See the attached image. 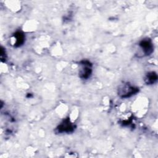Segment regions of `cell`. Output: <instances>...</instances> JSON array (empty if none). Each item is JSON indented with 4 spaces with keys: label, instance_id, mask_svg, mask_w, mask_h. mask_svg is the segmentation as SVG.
<instances>
[{
    "label": "cell",
    "instance_id": "obj_3",
    "mask_svg": "<svg viewBox=\"0 0 158 158\" xmlns=\"http://www.w3.org/2000/svg\"><path fill=\"white\" fill-rule=\"evenodd\" d=\"M139 46L143 50V52L146 55L151 54L153 51V46L152 41L149 39H144L142 40L139 43Z\"/></svg>",
    "mask_w": 158,
    "mask_h": 158
},
{
    "label": "cell",
    "instance_id": "obj_4",
    "mask_svg": "<svg viewBox=\"0 0 158 158\" xmlns=\"http://www.w3.org/2000/svg\"><path fill=\"white\" fill-rule=\"evenodd\" d=\"M120 91V94H122V98H128L131 96L135 94L138 91V89L134 86H131L130 85H126Z\"/></svg>",
    "mask_w": 158,
    "mask_h": 158
},
{
    "label": "cell",
    "instance_id": "obj_7",
    "mask_svg": "<svg viewBox=\"0 0 158 158\" xmlns=\"http://www.w3.org/2000/svg\"><path fill=\"white\" fill-rule=\"evenodd\" d=\"M1 59L2 61H4L6 60V52L2 47L1 48Z\"/></svg>",
    "mask_w": 158,
    "mask_h": 158
},
{
    "label": "cell",
    "instance_id": "obj_1",
    "mask_svg": "<svg viewBox=\"0 0 158 158\" xmlns=\"http://www.w3.org/2000/svg\"><path fill=\"white\" fill-rule=\"evenodd\" d=\"M81 64L83 67L80 72V77L82 78H88L91 74L92 64L89 61L87 60H83L81 61Z\"/></svg>",
    "mask_w": 158,
    "mask_h": 158
},
{
    "label": "cell",
    "instance_id": "obj_5",
    "mask_svg": "<svg viewBox=\"0 0 158 158\" xmlns=\"http://www.w3.org/2000/svg\"><path fill=\"white\" fill-rule=\"evenodd\" d=\"M14 36L15 39V46L18 47L22 45L25 41V36L23 33L21 31H17L14 33Z\"/></svg>",
    "mask_w": 158,
    "mask_h": 158
},
{
    "label": "cell",
    "instance_id": "obj_2",
    "mask_svg": "<svg viewBox=\"0 0 158 158\" xmlns=\"http://www.w3.org/2000/svg\"><path fill=\"white\" fill-rule=\"evenodd\" d=\"M75 129V125L70 122L69 118H66L57 127L59 133H70Z\"/></svg>",
    "mask_w": 158,
    "mask_h": 158
},
{
    "label": "cell",
    "instance_id": "obj_6",
    "mask_svg": "<svg viewBox=\"0 0 158 158\" xmlns=\"http://www.w3.org/2000/svg\"><path fill=\"white\" fill-rule=\"evenodd\" d=\"M157 80V75L154 72H149L145 78V81L148 85L154 83Z\"/></svg>",
    "mask_w": 158,
    "mask_h": 158
}]
</instances>
